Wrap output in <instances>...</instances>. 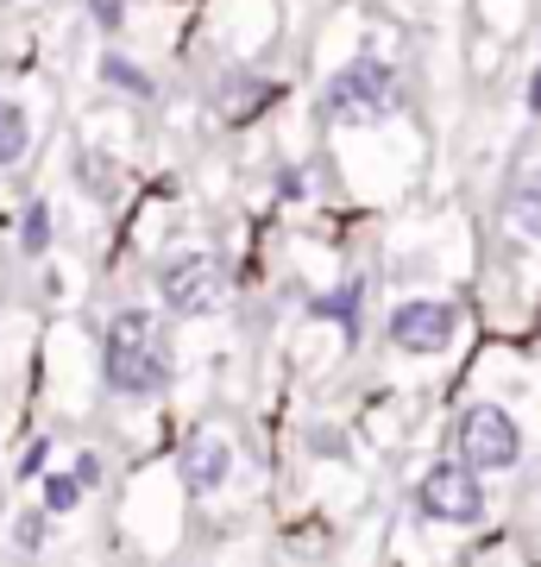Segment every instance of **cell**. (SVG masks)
<instances>
[{
  "label": "cell",
  "instance_id": "9c48e42d",
  "mask_svg": "<svg viewBox=\"0 0 541 567\" xmlns=\"http://www.w3.org/2000/svg\"><path fill=\"white\" fill-rule=\"evenodd\" d=\"M25 152H32V114L0 95V171H13Z\"/></svg>",
  "mask_w": 541,
  "mask_h": 567
},
{
  "label": "cell",
  "instance_id": "4fadbf2b",
  "mask_svg": "<svg viewBox=\"0 0 541 567\" xmlns=\"http://www.w3.org/2000/svg\"><path fill=\"white\" fill-rule=\"evenodd\" d=\"M44 240H51V208L44 203H25V227H20V252H32L39 259Z\"/></svg>",
  "mask_w": 541,
  "mask_h": 567
},
{
  "label": "cell",
  "instance_id": "277c9868",
  "mask_svg": "<svg viewBox=\"0 0 541 567\" xmlns=\"http://www.w3.org/2000/svg\"><path fill=\"white\" fill-rule=\"evenodd\" d=\"M454 454L472 473H510L522 461V429L503 404H466L460 429H454Z\"/></svg>",
  "mask_w": 541,
  "mask_h": 567
},
{
  "label": "cell",
  "instance_id": "2e32d148",
  "mask_svg": "<svg viewBox=\"0 0 541 567\" xmlns=\"http://www.w3.org/2000/svg\"><path fill=\"white\" fill-rule=\"evenodd\" d=\"M76 480L82 486H101V454H76Z\"/></svg>",
  "mask_w": 541,
  "mask_h": 567
},
{
  "label": "cell",
  "instance_id": "9a60e30c",
  "mask_svg": "<svg viewBox=\"0 0 541 567\" xmlns=\"http://www.w3.org/2000/svg\"><path fill=\"white\" fill-rule=\"evenodd\" d=\"M89 13H95V20L114 32V25H121V0H89Z\"/></svg>",
  "mask_w": 541,
  "mask_h": 567
},
{
  "label": "cell",
  "instance_id": "ac0fdd59",
  "mask_svg": "<svg viewBox=\"0 0 541 567\" xmlns=\"http://www.w3.org/2000/svg\"><path fill=\"white\" fill-rule=\"evenodd\" d=\"M529 114H541V70L529 76Z\"/></svg>",
  "mask_w": 541,
  "mask_h": 567
},
{
  "label": "cell",
  "instance_id": "3957f363",
  "mask_svg": "<svg viewBox=\"0 0 541 567\" xmlns=\"http://www.w3.org/2000/svg\"><path fill=\"white\" fill-rule=\"evenodd\" d=\"M227 290H233V271L208 246H183L158 265V297L177 316H215V309H227Z\"/></svg>",
  "mask_w": 541,
  "mask_h": 567
},
{
  "label": "cell",
  "instance_id": "ba28073f",
  "mask_svg": "<svg viewBox=\"0 0 541 567\" xmlns=\"http://www.w3.org/2000/svg\"><path fill=\"white\" fill-rule=\"evenodd\" d=\"M221 121H233V126H246V121H259L264 107L278 102V82L271 76H259V70H233V76L221 82Z\"/></svg>",
  "mask_w": 541,
  "mask_h": 567
},
{
  "label": "cell",
  "instance_id": "6da1fadb",
  "mask_svg": "<svg viewBox=\"0 0 541 567\" xmlns=\"http://www.w3.org/2000/svg\"><path fill=\"white\" fill-rule=\"evenodd\" d=\"M101 372L121 398H158L170 385V341H164L158 316L121 309L107 322V341H101Z\"/></svg>",
  "mask_w": 541,
  "mask_h": 567
},
{
  "label": "cell",
  "instance_id": "5bb4252c",
  "mask_svg": "<svg viewBox=\"0 0 541 567\" xmlns=\"http://www.w3.org/2000/svg\"><path fill=\"white\" fill-rule=\"evenodd\" d=\"M101 70H107V82H126L133 95H152V76H139V70H133V63H126V58H107V63H101Z\"/></svg>",
  "mask_w": 541,
  "mask_h": 567
},
{
  "label": "cell",
  "instance_id": "7c38bea8",
  "mask_svg": "<svg viewBox=\"0 0 541 567\" xmlns=\"http://www.w3.org/2000/svg\"><path fill=\"white\" fill-rule=\"evenodd\" d=\"M82 505V480L76 473H44V511L51 517H70Z\"/></svg>",
  "mask_w": 541,
  "mask_h": 567
},
{
  "label": "cell",
  "instance_id": "5b68a950",
  "mask_svg": "<svg viewBox=\"0 0 541 567\" xmlns=\"http://www.w3.org/2000/svg\"><path fill=\"white\" fill-rule=\"evenodd\" d=\"M485 473H472L466 461H441L422 473L416 486V511L428 517V524H447V529H472L485 517Z\"/></svg>",
  "mask_w": 541,
  "mask_h": 567
},
{
  "label": "cell",
  "instance_id": "e0dca14e",
  "mask_svg": "<svg viewBox=\"0 0 541 567\" xmlns=\"http://www.w3.org/2000/svg\"><path fill=\"white\" fill-rule=\"evenodd\" d=\"M20 543H25V548L44 543V517H25V524H20Z\"/></svg>",
  "mask_w": 541,
  "mask_h": 567
},
{
  "label": "cell",
  "instance_id": "8992f818",
  "mask_svg": "<svg viewBox=\"0 0 541 567\" xmlns=\"http://www.w3.org/2000/svg\"><path fill=\"white\" fill-rule=\"evenodd\" d=\"M384 334H391V347H397V353L435 360V353H447V347H454V334H460V303H454V297H409V303L391 309Z\"/></svg>",
  "mask_w": 541,
  "mask_h": 567
},
{
  "label": "cell",
  "instance_id": "8fae6325",
  "mask_svg": "<svg viewBox=\"0 0 541 567\" xmlns=\"http://www.w3.org/2000/svg\"><path fill=\"white\" fill-rule=\"evenodd\" d=\"M360 290H365V284L353 278V284H341V290H321L309 309H315L321 322H346V328H353V322H360Z\"/></svg>",
  "mask_w": 541,
  "mask_h": 567
},
{
  "label": "cell",
  "instance_id": "52a82bcc",
  "mask_svg": "<svg viewBox=\"0 0 541 567\" xmlns=\"http://www.w3.org/2000/svg\"><path fill=\"white\" fill-rule=\"evenodd\" d=\"M177 473L189 492H221L227 473H233V447L221 442V435H196V442L177 454Z\"/></svg>",
  "mask_w": 541,
  "mask_h": 567
},
{
  "label": "cell",
  "instance_id": "7a4b0ae2",
  "mask_svg": "<svg viewBox=\"0 0 541 567\" xmlns=\"http://www.w3.org/2000/svg\"><path fill=\"white\" fill-rule=\"evenodd\" d=\"M403 107V82L384 58H353L341 63L321 89V121L327 126H378Z\"/></svg>",
  "mask_w": 541,
  "mask_h": 567
},
{
  "label": "cell",
  "instance_id": "30bf717a",
  "mask_svg": "<svg viewBox=\"0 0 541 567\" xmlns=\"http://www.w3.org/2000/svg\"><path fill=\"white\" fill-rule=\"evenodd\" d=\"M510 221L541 240V171H522V177L510 183Z\"/></svg>",
  "mask_w": 541,
  "mask_h": 567
}]
</instances>
